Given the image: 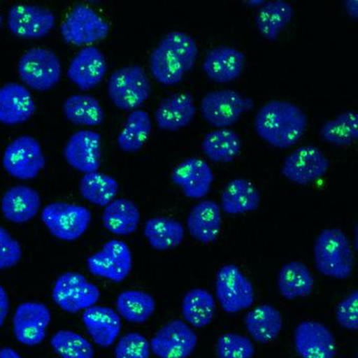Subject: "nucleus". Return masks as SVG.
<instances>
[{
    "mask_svg": "<svg viewBox=\"0 0 358 358\" xmlns=\"http://www.w3.org/2000/svg\"><path fill=\"white\" fill-rule=\"evenodd\" d=\"M196 113L193 96L180 92L161 101L155 113V121L162 131H178L193 122Z\"/></svg>",
    "mask_w": 358,
    "mask_h": 358,
    "instance_id": "23",
    "label": "nucleus"
},
{
    "mask_svg": "<svg viewBox=\"0 0 358 358\" xmlns=\"http://www.w3.org/2000/svg\"><path fill=\"white\" fill-rule=\"evenodd\" d=\"M83 320L92 341L101 348L112 346L122 329L120 315L108 306L94 305L84 310Z\"/></svg>",
    "mask_w": 358,
    "mask_h": 358,
    "instance_id": "24",
    "label": "nucleus"
},
{
    "mask_svg": "<svg viewBox=\"0 0 358 358\" xmlns=\"http://www.w3.org/2000/svg\"><path fill=\"white\" fill-rule=\"evenodd\" d=\"M23 250L21 244L0 225V271L10 269L21 262Z\"/></svg>",
    "mask_w": 358,
    "mask_h": 358,
    "instance_id": "44",
    "label": "nucleus"
},
{
    "mask_svg": "<svg viewBox=\"0 0 358 358\" xmlns=\"http://www.w3.org/2000/svg\"><path fill=\"white\" fill-rule=\"evenodd\" d=\"M221 209L229 215H241L255 211L262 196L257 187L245 178H236L227 183L221 194Z\"/></svg>",
    "mask_w": 358,
    "mask_h": 358,
    "instance_id": "27",
    "label": "nucleus"
},
{
    "mask_svg": "<svg viewBox=\"0 0 358 358\" xmlns=\"http://www.w3.org/2000/svg\"><path fill=\"white\" fill-rule=\"evenodd\" d=\"M143 236L152 249L167 251L180 246L185 240V227L171 217H152L145 221Z\"/></svg>",
    "mask_w": 358,
    "mask_h": 358,
    "instance_id": "31",
    "label": "nucleus"
},
{
    "mask_svg": "<svg viewBox=\"0 0 358 358\" xmlns=\"http://www.w3.org/2000/svg\"><path fill=\"white\" fill-rule=\"evenodd\" d=\"M171 180L187 198L199 200L209 194L213 185L214 173L204 160L189 158L174 168Z\"/></svg>",
    "mask_w": 358,
    "mask_h": 358,
    "instance_id": "19",
    "label": "nucleus"
},
{
    "mask_svg": "<svg viewBox=\"0 0 358 358\" xmlns=\"http://www.w3.org/2000/svg\"><path fill=\"white\" fill-rule=\"evenodd\" d=\"M117 313L131 324H145L156 311V300L151 294L141 289H127L119 294Z\"/></svg>",
    "mask_w": 358,
    "mask_h": 358,
    "instance_id": "35",
    "label": "nucleus"
},
{
    "mask_svg": "<svg viewBox=\"0 0 358 358\" xmlns=\"http://www.w3.org/2000/svg\"><path fill=\"white\" fill-rule=\"evenodd\" d=\"M17 72L28 90L48 92L61 80L62 64L52 50L33 48L20 57Z\"/></svg>",
    "mask_w": 358,
    "mask_h": 358,
    "instance_id": "4",
    "label": "nucleus"
},
{
    "mask_svg": "<svg viewBox=\"0 0 358 358\" xmlns=\"http://www.w3.org/2000/svg\"><path fill=\"white\" fill-rule=\"evenodd\" d=\"M119 183L113 176L101 172L84 174L79 182V192L84 200L99 207H106L116 199Z\"/></svg>",
    "mask_w": 358,
    "mask_h": 358,
    "instance_id": "39",
    "label": "nucleus"
},
{
    "mask_svg": "<svg viewBox=\"0 0 358 358\" xmlns=\"http://www.w3.org/2000/svg\"><path fill=\"white\" fill-rule=\"evenodd\" d=\"M330 168V161L317 147L303 145L285 159L282 176L298 185H308L324 178Z\"/></svg>",
    "mask_w": 358,
    "mask_h": 358,
    "instance_id": "14",
    "label": "nucleus"
},
{
    "mask_svg": "<svg viewBox=\"0 0 358 358\" xmlns=\"http://www.w3.org/2000/svg\"><path fill=\"white\" fill-rule=\"evenodd\" d=\"M244 322L252 339L262 344L275 341L282 328V313L271 304L259 305L250 310Z\"/></svg>",
    "mask_w": 358,
    "mask_h": 358,
    "instance_id": "26",
    "label": "nucleus"
},
{
    "mask_svg": "<svg viewBox=\"0 0 358 358\" xmlns=\"http://www.w3.org/2000/svg\"><path fill=\"white\" fill-rule=\"evenodd\" d=\"M315 278L306 264L300 262L286 263L278 275V289L286 300H296L311 295Z\"/></svg>",
    "mask_w": 358,
    "mask_h": 358,
    "instance_id": "29",
    "label": "nucleus"
},
{
    "mask_svg": "<svg viewBox=\"0 0 358 358\" xmlns=\"http://www.w3.org/2000/svg\"><path fill=\"white\" fill-rule=\"evenodd\" d=\"M217 358H253L255 346L246 336L236 333L221 335L216 342Z\"/></svg>",
    "mask_w": 358,
    "mask_h": 358,
    "instance_id": "42",
    "label": "nucleus"
},
{
    "mask_svg": "<svg viewBox=\"0 0 358 358\" xmlns=\"http://www.w3.org/2000/svg\"><path fill=\"white\" fill-rule=\"evenodd\" d=\"M52 350L61 358H94V345L80 334L59 330L50 339Z\"/></svg>",
    "mask_w": 358,
    "mask_h": 358,
    "instance_id": "40",
    "label": "nucleus"
},
{
    "mask_svg": "<svg viewBox=\"0 0 358 358\" xmlns=\"http://www.w3.org/2000/svg\"><path fill=\"white\" fill-rule=\"evenodd\" d=\"M245 64L244 52L233 46L220 45L208 52L203 71L213 83L225 84L233 83L242 75Z\"/></svg>",
    "mask_w": 358,
    "mask_h": 358,
    "instance_id": "21",
    "label": "nucleus"
},
{
    "mask_svg": "<svg viewBox=\"0 0 358 358\" xmlns=\"http://www.w3.org/2000/svg\"><path fill=\"white\" fill-rule=\"evenodd\" d=\"M150 342L136 331L125 334L115 347V358H150Z\"/></svg>",
    "mask_w": 358,
    "mask_h": 358,
    "instance_id": "43",
    "label": "nucleus"
},
{
    "mask_svg": "<svg viewBox=\"0 0 358 358\" xmlns=\"http://www.w3.org/2000/svg\"><path fill=\"white\" fill-rule=\"evenodd\" d=\"M41 221L57 240L74 242L90 227L92 212L81 205L54 202L43 208Z\"/></svg>",
    "mask_w": 358,
    "mask_h": 358,
    "instance_id": "5",
    "label": "nucleus"
},
{
    "mask_svg": "<svg viewBox=\"0 0 358 358\" xmlns=\"http://www.w3.org/2000/svg\"><path fill=\"white\" fill-rule=\"evenodd\" d=\"M216 301L207 289H189L181 303V315L189 326L203 329L209 326L215 317Z\"/></svg>",
    "mask_w": 358,
    "mask_h": 358,
    "instance_id": "32",
    "label": "nucleus"
},
{
    "mask_svg": "<svg viewBox=\"0 0 358 358\" xmlns=\"http://www.w3.org/2000/svg\"><path fill=\"white\" fill-rule=\"evenodd\" d=\"M187 227L194 240L212 244L217 240L222 227L221 208L214 201H201L194 205L187 218Z\"/></svg>",
    "mask_w": 358,
    "mask_h": 358,
    "instance_id": "25",
    "label": "nucleus"
},
{
    "mask_svg": "<svg viewBox=\"0 0 358 358\" xmlns=\"http://www.w3.org/2000/svg\"><path fill=\"white\" fill-rule=\"evenodd\" d=\"M103 227L115 236L134 234L141 223V212L136 203L128 199H115L101 214Z\"/></svg>",
    "mask_w": 358,
    "mask_h": 358,
    "instance_id": "28",
    "label": "nucleus"
},
{
    "mask_svg": "<svg viewBox=\"0 0 358 358\" xmlns=\"http://www.w3.org/2000/svg\"><path fill=\"white\" fill-rule=\"evenodd\" d=\"M86 265L92 275L110 282H122L131 273V250L123 241L110 240L88 257Z\"/></svg>",
    "mask_w": 358,
    "mask_h": 358,
    "instance_id": "11",
    "label": "nucleus"
},
{
    "mask_svg": "<svg viewBox=\"0 0 358 358\" xmlns=\"http://www.w3.org/2000/svg\"><path fill=\"white\" fill-rule=\"evenodd\" d=\"M307 117L295 103L271 101L258 110L254 129L263 141L276 149L293 147L304 136Z\"/></svg>",
    "mask_w": 358,
    "mask_h": 358,
    "instance_id": "1",
    "label": "nucleus"
},
{
    "mask_svg": "<svg viewBox=\"0 0 358 358\" xmlns=\"http://www.w3.org/2000/svg\"><path fill=\"white\" fill-rule=\"evenodd\" d=\"M265 1H263V0H251V1H246L245 3L247 4V6H249L250 8H256V6H262L263 4H264Z\"/></svg>",
    "mask_w": 358,
    "mask_h": 358,
    "instance_id": "48",
    "label": "nucleus"
},
{
    "mask_svg": "<svg viewBox=\"0 0 358 358\" xmlns=\"http://www.w3.org/2000/svg\"><path fill=\"white\" fill-rule=\"evenodd\" d=\"M59 31L64 41L85 48L107 38L110 25L94 8L77 4L66 17Z\"/></svg>",
    "mask_w": 358,
    "mask_h": 358,
    "instance_id": "7",
    "label": "nucleus"
},
{
    "mask_svg": "<svg viewBox=\"0 0 358 358\" xmlns=\"http://www.w3.org/2000/svg\"><path fill=\"white\" fill-rule=\"evenodd\" d=\"M8 28L15 36L23 39H41L48 36L55 26L52 10L38 4L19 3L10 6Z\"/></svg>",
    "mask_w": 358,
    "mask_h": 358,
    "instance_id": "12",
    "label": "nucleus"
},
{
    "mask_svg": "<svg viewBox=\"0 0 358 358\" xmlns=\"http://www.w3.org/2000/svg\"><path fill=\"white\" fill-rule=\"evenodd\" d=\"M295 15V8L284 0L265 1L255 17L260 34L266 41H275L282 31L288 27Z\"/></svg>",
    "mask_w": 358,
    "mask_h": 358,
    "instance_id": "30",
    "label": "nucleus"
},
{
    "mask_svg": "<svg viewBox=\"0 0 358 358\" xmlns=\"http://www.w3.org/2000/svg\"><path fill=\"white\" fill-rule=\"evenodd\" d=\"M315 268L334 280H346L355 268V254L350 241L340 229L320 231L313 246Z\"/></svg>",
    "mask_w": 358,
    "mask_h": 358,
    "instance_id": "2",
    "label": "nucleus"
},
{
    "mask_svg": "<svg viewBox=\"0 0 358 358\" xmlns=\"http://www.w3.org/2000/svg\"><path fill=\"white\" fill-rule=\"evenodd\" d=\"M101 291L96 285L88 282L78 273H63L57 278L52 289V300L62 310L74 313L84 311L96 305Z\"/></svg>",
    "mask_w": 358,
    "mask_h": 358,
    "instance_id": "10",
    "label": "nucleus"
},
{
    "mask_svg": "<svg viewBox=\"0 0 358 358\" xmlns=\"http://www.w3.org/2000/svg\"><path fill=\"white\" fill-rule=\"evenodd\" d=\"M52 313L41 302H24L15 309L13 330L17 341L28 347L41 344L45 339Z\"/></svg>",
    "mask_w": 358,
    "mask_h": 358,
    "instance_id": "15",
    "label": "nucleus"
},
{
    "mask_svg": "<svg viewBox=\"0 0 358 358\" xmlns=\"http://www.w3.org/2000/svg\"><path fill=\"white\" fill-rule=\"evenodd\" d=\"M0 358H23L17 350L12 347H2L0 349Z\"/></svg>",
    "mask_w": 358,
    "mask_h": 358,
    "instance_id": "47",
    "label": "nucleus"
},
{
    "mask_svg": "<svg viewBox=\"0 0 358 358\" xmlns=\"http://www.w3.org/2000/svg\"><path fill=\"white\" fill-rule=\"evenodd\" d=\"M64 157L71 167L81 173L99 171L101 160V134L90 129L75 132L66 143Z\"/></svg>",
    "mask_w": 358,
    "mask_h": 358,
    "instance_id": "17",
    "label": "nucleus"
},
{
    "mask_svg": "<svg viewBox=\"0 0 358 358\" xmlns=\"http://www.w3.org/2000/svg\"><path fill=\"white\" fill-rule=\"evenodd\" d=\"M336 320L347 331L358 329V292L349 293L336 308Z\"/></svg>",
    "mask_w": 358,
    "mask_h": 358,
    "instance_id": "45",
    "label": "nucleus"
},
{
    "mask_svg": "<svg viewBox=\"0 0 358 358\" xmlns=\"http://www.w3.org/2000/svg\"><path fill=\"white\" fill-rule=\"evenodd\" d=\"M198 344V336L185 320H173L157 331L150 342L158 358H189Z\"/></svg>",
    "mask_w": 358,
    "mask_h": 358,
    "instance_id": "13",
    "label": "nucleus"
},
{
    "mask_svg": "<svg viewBox=\"0 0 358 358\" xmlns=\"http://www.w3.org/2000/svg\"><path fill=\"white\" fill-rule=\"evenodd\" d=\"M294 346L301 358H335L337 343L328 327L317 320H304L294 330Z\"/></svg>",
    "mask_w": 358,
    "mask_h": 358,
    "instance_id": "16",
    "label": "nucleus"
},
{
    "mask_svg": "<svg viewBox=\"0 0 358 358\" xmlns=\"http://www.w3.org/2000/svg\"><path fill=\"white\" fill-rule=\"evenodd\" d=\"M320 138L334 147L342 148L352 145L358 139V114L346 110L331 120L326 121L320 128Z\"/></svg>",
    "mask_w": 358,
    "mask_h": 358,
    "instance_id": "38",
    "label": "nucleus"
},
{
    "mask_svg": "<svg viewBox=\"0 0 358 358\" xmlns=\"http://www.w3.org/2000/svg\"><path fill=\"white\" fill-rule=\"evenodd\" d=\"M254 106V101L231 90H214L203 97L200 110L203 119L213 127H231L244 113Z\"/></svg>",
    "mask_w": 358,
    "mask_h": 358,
    "instance_id": "9",
    "label": "nucleus"
},
{
    "mask_svg": "<svg viewBox=\"0 0 358 358\" xmlns=\"http://www.w3.org/2000/svg\"><path fill=\"white\" fill-rule=\"evenodd\" d=\"M150 70L152 77L165 86L178 85L185 74L178 55L160 42L150 55Z\"/></svg>",
    "mask_w": 358,
    "mask_h": 358,
    "instance_id": "37",
    "label": "nucleus"
},
{
    "mask_svg": "<svg viewBox=\"0 0 358 358\" xmlns=\"http://www.w3.org/2000/svg\"><path fill=\"white\" fill-rule=\"evenodd\" d=\"M2 25H3V17H2L1 13H0V29H1Z\"/></svg>",
    "mask_w": 358,
    "mask_h": 358,
    "instance_id": "49",
    "label": "nucleus"
},
{
    "mask_svg": "<svg viewBox=\"0 0 358 358\" xmlns=\"http://www.w3.org/2000/svg\"><path fill=\"white\" fill-rule=\"evenodd\" d=\"M107 70V61L103 52L96 46H85L70 62L67 76L79 90L87 92L101 83Z\"/></svg>",
    "mask_w": 358,
    "mask_h": 358,
    "instance_id": "18",
    "label": "nucleus"
},
{
    "mask_svg": "<svg viewBox=\"0 0 358 358\" xmlns=\"http://www.w3.org/2000/svg\"><path fill=\"white\" fill-rule=\"evenodd\" d=\"M10 309V297L8 292L0 285V329L3 327Z\"/></svg>",
    "mask_w": 358,
    "mask_h": 358,
    "instance_id": "46",
    "label": "nucleus"
},
{
    "mask_svg": "<svg viewBox=\"0 0 358 358\" xmlns=\"http://www.w3.org/2000/svg\"><path fill=\"white\" fill-rule=\"evenodd\" d=\"M45 164L46 159L41 143L27 134L10 141L2 156L4 170L20 180L36 178Z\"/></svg>",
    "mask_w": 358,
    "mask_h": 358,
    "instance_id": "8",
    "label": "nucleus"
},
{
    "mask_svg": "<svg viewBox=\"0 0 358 358\" xmlns=\"http://www.w3.org/2000/svg\"><path fill=\"white\" fill-rule=\"evenodd\" d=\"M201 148L210 161L220 164L233 162L242 151V141L234 130L216 129L203 138Z\"/></svg>",
    "mask_w": 358,
    "mask_h": 358,
    "instance_id": "33",
    "label": "nucleus"
},
{
    "mask_svg": "<svg viewBox=\"0 0 358 358\" xmlns=\"http://www.w3.org/2000/svg\"><path fill=\"white\" fill-rule=\"evenodd\" d=\"M63 112L68 121L75 125L96 127L105 121V110L96 97L75 94L64 101Z\"/></svg>",
    "mask_w": 358,
    "mask_h": 358,
    "instance_id": "34",
    "label": "nucleus"
},
{
    "mask_svg": "<svg viewBox=\"0 0 358 358\" xmlns=\"http://www.w3.org/2000/svg\"><path fill=\"white\" fill-rule=\"evenodd\" d=\"M151 81L141 66L117 69L108 81V96L115 107L122 110H138L151 96Z\"/></svg>",
    "mask_w": 358,
    "mask_h": 358,
    "instance_id": "3",
    "label": "nucleus"
},
{
    "mask_svg": "<svg viewBox=\"0 0 358 358\" xmlns=\"http://www.w3.org/2000/svg\"><path fill=\"white\" fill-rule=\"evenodd\" d=\"M215 295L222 310L229 315L247 310L256 299L251 280L234 264L224 265L216 273Z\"/></svg>",
    "mask_w": 358,
    "mask_h": 358,
    "instance_id": "6",
    "label": "nucleus"
},
{
    "mask_svg": "<svg viewBox=\"0 0 358 358\" xmlns=\"http://www.w3.org/2000/svg\"><path fill=\"white\" fill-rule=\"evenodd\" d=\"M36 110L30 90L24 84L10 83L0 86V124H24Z\"/></svg>",
    "mask_w": 358,
    "mask_h": 358,
    "instance_id": "20",
    "label": "nucleus"
},
{
    "mask_svg": "<svg viewBox=\"0 0 358 358\" xmlns=\"http://www.w3.org/2000/svg\"><path fill=\"white\" fill-rule=\"evenodd\" d=\"M152 131V120L149 113L134 110L128 115L124 127L119 134L117 145L121 151L134 154L141 151Z\"/></svg>",
    "mask_w": 358,
    "mask_h": 358,
    "instance_id": "36",
    "label": "nucleus"
},
{
    "mask_svg": "<svg viewBox=\"0 0 358 358\" xmlns=\"http://www.w3.org/2000/svg\"><path fill=\"white\" fill-rule=\"evenodd\" d=\"M41 208V194L29 185H14L2 196V215L15 224H24L34 220Z\"/></svg>",
    "mask_w": 358,
    "mask_h": 358,
    "instance_id": "22",
    "label": "nucleus"
},
{
    "mask_svg": "<svg viewBox=\"0 0 358 358\" xmlns=\"http://www.w3.org/2000/svg\"><path fill=\"white\" fill-rule=\"evenodd\" d=\"M160 43L178 55L185 73L193 70L199 55L198 44L193 37L180 31H172L161 39Z\"/></svg>",
    "mask_w": 358,
    "mask_h": 358,
    "instance_id": "41",
    "label": "nucleus"
}]
</instances>
